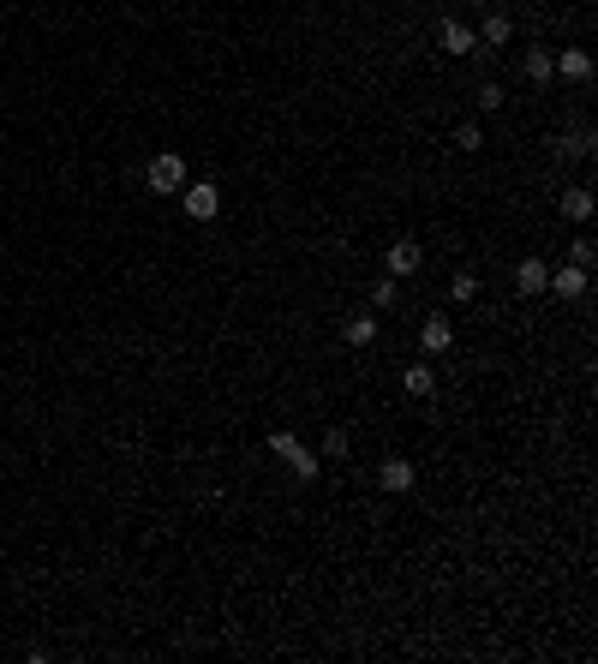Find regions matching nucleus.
Listing matches in <instances>:
<instances>
[{"label": "nucleus", "instance_id": "f257e3e1", "mask_svg": "<svg viewBox=\"0 0 598 664\" xmlns=\"http://www.w3.org/2000/svg\"><path fill=\"white\" fill-rule=\"evenodd\" d=\"M270 455H276V461H287V473H294L299 485L318 479V455H311V449H305L294 431H270Z\"/></svg>", "mask_w": 598, "mask_h": 664}, {"label": "nucleus", "instance_id": "f03ea898", "mask_svg": "<svg viewBox=\"0 0 598 664\" xmlns=\"http://www.w3.org/2000/svg\"><path fill=\"white\" fill-rule=\"evenodd\" d=\"M144 186H150V192H162V198H174L179 186H186V162H179L174 150L150 156V168H144Z\"/></svg>", "mask_w": 598, "mask_h": 664}, {"label": "nucleus", "instance_id": "7ed1b4c3", "mask_svg": "<svg viewBox=\"0 0 598 664\" xmlns=\"http://www.w3.org/2000/svg\"><path fill=\"white\" fill-rule=\"evenodd\" d=\"M179 203H186V216H192V221H210L221 210V192L210 180H186V186H179Z\"/></svg>", "mask_w": 598, "mask_h": 664}, {"label": "nucleus", "instance_id": "20e7f679", "mask_svg": "<svg viewBox=\"0 0 598 664\" xmlns=\"http://www.w3.org/2000/svg\"><path fill=\"white\" fill-rule=\"evenodd\" d=\"M383 263H389V276H419L425 270V252H419V240H389V252H383Z\"/></svg>", "mask_w": 598, "mask_h": 664}, {"label": "nucleus", "instance_id": "39448f33", "mask_svg": "<svg viewBox=\"0 0 598 664\" xmlns=\"http://www.w3.org/2000/svg\"><path fill=\"white\" fill-rule=\"evenodd\" d=\"M378 485L389 491V497H401V491H413V485H419V467L407 461V455H389V461L378 467Z\"/></svg>", "mask_w": 598, "mask_h": 664}, {"label": "nucleus", "instance_id": "423d86ee", "mask_svg": "<svg viewBox=\"0 0 598 664\" xmlns=\"http://www.w3.org/2000/svg\"><path fill=\"white\" fill-rule=\"evenodd\" d=\"M437 42H443V54H455V61L478 54V37H473V30H467L461 19H443V24H437Z\"/></svg>", "mask_w": 598, "mask_h": 664}, {"label": "nucleus", "instance_id": "0eeeda50", "mask_svg": "<svg viewBox=\"0 0 598 664\" xmlns=\"http://www.w3.org/2000/svg\"><path fill=\"white\" fill-rule=\"evenodd\" d=\"M419 347H425V353H449V347H455V323L431 311V318L419 323Z\"/></svg>", "mask_w": 598, "mask_h": 664}, {"label": "nucleus", "instance_id": "6e6552de", "mask_svg": "<svg viewBox=\"0 0 598 664\" xmlns=\"http://www.w3.org/2000/svg\"><path fill=\"white\" fill-rule=\"evenodd\" d=\"M586 270H580V263H562V270H551V287H544V294H562V300H580V294H586Z\"/></svg>", "mask_w": 598, "mask_h": 664}, {"label": "nucleus", "instance_id": "1a4fd4ad", "mask_svg": "<svg viewBox=\"0 0 598 664\" xmlns=\"http://www.w3.org/2000/svg\"><path fill=\"white\" fill-rule=\"evenodd\" d=\"M544 287H551V263L520 258L515 263V294H544Z\"/></svg>", "mask_w": 598, "mask_h": 664}, {"label": "nucleus", "instance_id": "9d476101", "mask_svg": "<svg viewBox=\"0 0 598 664\" xmlns=\"http://www.w3.org/2000/svg\"><path fill=\"white\" fill-rule=\"evenodd\" d=\"M520 72H527V84H533V90H544V84L557 79V54H551V48H533V54L520 61Z\"/></svg>", "mask_w": 598, "mask_h": 664}, {"label": "nucleus", "instance_id": "9b49d317", "mask_svg": "<svg viewBox=\"0 0 598 664\" xmlns=\"http://www.w3.org/2000/svg\"><path fill=\"white\" fill-rule=\"evenodd\" d=\"M341 342H347V347H371V342H378V318H371V311L347 318V323H341Z\"/></svg>", "mask_w": 598, "mask_h": 664}, {"label": "nucleus", "instance_id": "f8f14e48", "mask_svg": "<svg viewBox=\"0 0 598 664\" xmlns=\"http://www.w3.org/2000/svg\"><path fill=\"white\" fill-rule=\"evenodd\" d=\"M557 72H562V79H575V84H586V79H593V54H586V48H562Z\"/></svg>", "mask_w": 598, "mask_h": 664}, {"label": "nucleus", "instance_id": "ddd939ff", "mask_svg": "<svg viewBox=\"0 0 598 664\" xmlns=\"http://www.w3.org/2000/svg\"><path fill=\"white\" fill-rule=\"evenodd\" d=\"M401 389H407L413 402H425V395L437 389V371H431V365H407V371H401Z\"/></svg>", "mask_w": 598, "mask_h": 664}, {"label": "nucleus", "instance_id": "4468645a", "mask_svg": "<svg viewBox=\"0 0 598 664\" xmlns=\"http://www.w3.org/2000/svg\"><path fill=\"white\" fill-rule=\"evenodd\" d=\"M478 42H491V48H502V42L515 37V24H509V12H485V24L473 30Z\"/></svg>", "mask_w": 598, "mask_h": 664}, {"label": "nucleus", "instance_id": "2eb2a0df", "mask_svg": "<svg viewBox=\"0 0 598 664\" xmlns=\"http://www.w3.org/2000/svg\"><path fill=\"white\" fill-rule=\"evenodd\" d=\"M551 150H557V162H562V156L580 162V156H593V132H586V126H580V132H562V138L551 144Z\"/></svg>", "mask_w": 598, "mask_h": 664}, {"label": "nucleus", "instance_id": "dca6fc26", "mask_svg": "<svg viewBox=\"0 0 598 664\" xmlns=\"http://www.w3.org/2000/svg\"><path fill=\"white\" fill-rule=\"evenodd\" d=\"M562 216H569V221H586V216H593V192H586V186L562 192Z\"/></svg>", "mask_w": 598, "mask_h": 664}, {"label": "nucleus", "instance_id": "f3484780", "mask_svg": "<svg viewBox=\"0 0 598 664\" xmlns=\"http://www.w3.org/2000/svg\"><path fill=\"white\" fill-rule=\"evenodd\" d=\"M473 294H478V276H473V270H455V276H449V300H461V305H467Z\"/></svg>", "mask_w": 598, "mask_h": 664}, {"label": "nucleus", "instance_id": "a211bd4d", "mask_svg": "<svg viewBox=\"0 0 598 664\" xmlns=\"http://www.w3.org/2000/svg\"><path fill=\"white\" fill-rule=\"evenodd\" d=\"M347 449H353V437H347V431H341V425H336V431H323V455H336V461H341V455H347Z\"/></svg>", "mask_w": 598, "mask_h": 664}, {"label": "nucleus", "instance_id": "6ab92c4d", "mask_svg": "<svg viewBox=\"0 0 598 664\" xmlns=\"http://www.w3.org/2000/svg\"><path fill=\"white\" fill-rule=\"evenodd\" d=\"M395 300H401V282H395V276H383V282L371 287V305H395Z\"/></svg>", "mask_w": 598, "mask_h": 664}, {"label": "nucleus", "instance_id": "aec40b11", "mask_svg": "<svg viewBox=\"0 0 598 664\" xmlns=\"http://www.w3.org/2000/svg\"><path fill=\"white\" fill-rule=\"evenodd\" d=\"M478 108H502V84H491V79L478 84Z\"/></svg>", "mask_w": 598, "mask_h": 664}, {"label": "nucleus", "instance_id": "412c9836", "mask_svg": "<svg viewBox=\"0 0 598 664\" xmlns=\"http://www.w3.org/2000/svg\"><path fill=\"white\" fill-rule=\"evenodd\" d=\"M455 144H461V150H478V144H485V138H478V126L467 120V126H461V132H455Z\"/></svg>", "mask_w": 598, "mask_h": 664}, {"label": "nucleus", "instance_id": "4be33fe9", "mask_svg": "<svg viewBox=\"0 0 598 664\" xmlns=\"http://www.w3.org/2000/svg\"><path fill=\"white\" fill-rule=\"evenodd\" d=\"M593 258H598V245L593 240H575V263H580V270H593Z\"/></svg>", "mask_w": 598, "mask_h": 664}, {"label": "nucleus", "instance_id": "5701e85b", "mask_svg": "<svg viewBox=\"0 0 598 664\" xmlns=\"http://www.w3.org/2000/svg\"><path fill=\"white\" fill-rule=\"evenodd\" d=\"M467 6H491V0H467Z\"/></svg>", "mask_w": 598, "mask_h": 664}]
</instances>
